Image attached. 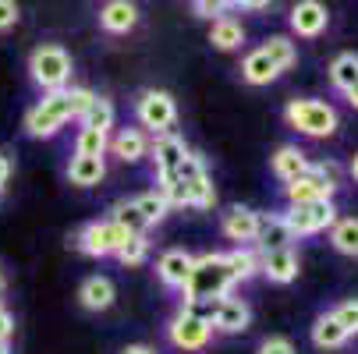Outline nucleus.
I'll return each instance as SVG.
<instances>
[{
	"label": "nucleus",
	"mask_w": 358,
	"mask_h": 354,
	"mask_svg": "<svg viewBox=\"0 0 358 354\" xmlns=\"http://www.w3.org/2000/svg\"><path fill=\"white\" fill-rule=\"evenodd\" d=\"M231 290H234V276L227 270L224 251H202V256H195L192 273L178 294L181 301H199V297H227Z\"/></svg>",
	"instance_id": "2"
},
{
	"label": "nucleus",
	"mask_w": 358,
	"mask_h": 354,
	"mask_svg": "<svg viewBox=\"0 0 358 354\" xmlns=\"http://www.w3.org/2000/svg\"><path fill=\"white\" fill-rule=\"evenodd\" d=\"M210 43L217 50H224V54H231V50H238L245 43V25L238 18H231V15H220L210 25Z\"/></svg>",
	"instance_id": "24"
},
{
	"label": "nucleus",
	"mask_w": 358,
	"mask_h": 354,
	"mask_svg": "<svg viewBox=\"0 0 358 354\" xmlns=\"http://www.w3.org/2000/svg\"><path fill=\"white\" fill-rule=\"evenodd\" d=\"M330 316L341 323V330H344L348 337H358V297H348V301H341V305H337Z\"/></svg>",
	"instance_id": "34"
},
{
	"label": "nucleus",
	"mask_w": 358,
	"mask_h": 354,
	"mask_svg": "<svg viewBox=\"0 0 358 354\" xmlns=\"http://www.w3.org/2000/svg\"><path fill=\"white\" fill-rule=\"evenodd\" d=\"M131 202H135V209L142 213L145 227H157V223H164V220H167V213H171V202H167L160 191H142V195H135Z\"/></svg>",
	"instance_id": "29"
},
{
	"label": "nucleus",
	"mask_w": 358,
	"mask_h": 354,
	"mask_svg": "<svg viewBox=\"0 0 358 354\" xmlns=\"http://www.w3.org/2000/svg\"><path fill=\"white\" fill-rule=\"evenodd\" d=\"M217 206V184L202 163L199 153H192L178 170V195H174V209H213Z\"/></svg>",
	"instance_id": "4"
},
{
	"label": "nucleus",
	"mask_w": 358,
	"mask_h": 354,
	"mask_svg": "<svg viewBox=\"0 0 358 354\" xmlns=\"http://www.w3.org/2000/svg\"><path fill=\"white\" fill-rule=\"evenodd\" d=\"M78 124H82V128H96V131H114V124H117V107L110 103L107 96H92V103L82 110Z\"/></svg>",
	"instance_id": "25"
},
{
	"label": "nucleus",
	"mask_w": 358,
	"mask_h": 354,
	"mask_svg": "<svg viewBox=\"0 0 358 354\" xmlns=\"http://www.w3.org/2000/svg\"><path fill=\"white\" fill-rule=\"evenodd\" d=\"M330 82L341 92H348L351 85H358V57L355 54H337L334 64H330Z\"/></svg>",
	"instance_id": "31"
},
{
	"label": "nucleus",
	"mask_w": 358,
	"mask_h": 354,
	"mask_svg": "<svg viewBox=\"0 0 358 354\" xmlns=\"http://www.w3.org/2000/svg\"><path fill=\"white\" fill-rule=\"evenodd\" d=\"M344 96H348V103H351V107H355V110H358V85H351V89H348V92H344Z\"/></svg>",
	"instance_id": "42"
},
{
	"label": "nucleus",
	"mask_w": 358,
	"mask_h": 354,
	"mask_svg": "<svg viewBox=\"0 0 358 354\" xmlns=\"http://www.w3.org/2000/svg\"><path fill=\"white\" fill-rule=\"evenodd\" d=\"M15 340V316L8 309V301L0 297V344H11Z\"/></svg>",
	"instance_id": "38"
},
{
	"label": "nucleus",
	"mask_w": 358,
	"mask_h": 354,
	"mask_svg": "<svg viewBox=\"0 0 358 354\" xmlns=\"http://www.w3.org/2000/svg\"><path fill=\"white\" fill-rule=\"evenodd\" d=\"M280 216L294 237H313L337 223V206L334 198H316V202H301V206H287Z\"/></svg>",
	"instance_id": "8"
},
{
	"label": "nucleus",
	"mask_w": 358,
	"mask_h": 354,
	"mask_svg": "<svg viewBox=\"0 0 358 354\" xmlns=\"http://www.w3.org/2000/svg\"><path fill=\"white\" fill-rule=\"evenodd\" d=\"M259 220H263V213H255L252 206H227L220 213V234L234 244H255Z\"/></svg>",
	"instance_id": "12"
},
{
	"label": "nucleus",
	"mask_w": 358,
	"mask_h": 354,
	"mask_svg": "<svg viewBox=\"0 0 358 354\" xmlns=\"http://www.w3.org/2000/svg\"><path fill=\"white\" fill-rule=\"evenodd\" d=\"M149 142H152V135L149 131H142L138 124H124V128H114L110 131V149L107 153L110 156H117L121 163H142V160H149Z\"/></svg>",
	"instance_id": "11"
},
{
	"label": "nucleus",
	"mask_w": 358,
	"mask_h": 354,
	"mask_svg": "<svg viewBox=\"0 0 358 354\" xmlns=\"http://www.w3.org/2000/svg\"><path fill=\"white\" fill-rule=\"evenodd\" d=\"M117 354H160L152 344H128V347H121Z\"/></svg>",
	"instance_id": "41"
},
{
	"label": "nucleus",
	"mask_w": 358,
	"mask_h": 354,
	"mask_svg": "<svg viewBox=\"0 0 358 354\" xmlns=\"http://www.w3.org/2000/svg\"><path fill=\"white\" fill-rule=\"evenodd\" d=\"M280 78V68L266 57V50L263 46H255L252 54L241 61V82L245 85H270Z\"/></svg>",
	"instance_id": "21"
},
{
	"label": "nucleus",
	"mask_w": 358,
	"mask_h": 354,
	"mask_svg": "<svg viewBox=\"0 0 358 354\" xmlns=\"http://www.w3.org/2000/svg\"><path fill=\"white\" fill-rule=\"evenodd\" d=\"M164 337H167V344H171L174 351L195 354V351H206V347L213 344V326L202 323V319H195V316L185 312V309H178V312L167 319Z\"/></svg>",
	"instance_id": "10"
},
{
	"label": "nucleus",
	"mask_w": 358,
	"mask_h": 354,
	"mask_svg": "<svg viewBox=\"0 0 358 354\" xmlns=\"http://www.w3.org/2000/svg\"><path fill=\"white\" fill-rule=\"evenodd\" d=\"M192 11L199 18H220L231 11V0H192Z\"/></svg>",
	"instance_id": "35"
},
{
	"label": "nucleus",
	"mask_w": 358,
	"mask_h": 354,
	"mask_svg": "<svg viewBox=\"0 0 358 354\" xmlns=\"http://www.w3.org/2000/svg\"><path fill=\"white\" fill-rule=\"evenodd\" d=\"M348 340H351V337L341 330V323H337L330 312L316 316V323H313V344H316L320 351H341Z\"/></svg>",
	"instance_id": "26"
},
{
	"label": "nucleus",
	"mask_w": 358,
	"mask_h": 354,
	"mask_svg": "<svg viewBox=\"0 0 358 354\" xmlns=\"http://www.w3.org/2000/svg\"><path fill=\"white\" fill-rule=\"evenodd\" d=\"M270 4L273 0H231V8H241V11H263Z\"/></svg>",
	"instance_id": "40"
},
{
	"label": "nucleus",
	"mask_w": 358,
	"mask_h": 354,
	"mask_svg": "<svg viewBox=\"0 0 358 354\" xmlns=\"http://www.w3.org/2000/svg\"><path fill=\"white\" fill-rule=\"evenodd\" d=\"M114 301H117V283L107 276V273H92L78 283V305L85 312H110L114 309Z\"/></svg>",
	"instance_id": "14"
},
{
	"label": "nucleus",
	"mask_w": 358,
	"mask_h": 354,
	"mask_svg": "<svg viewBox=\"0 0 358 354\" xmlns=\"http://www.w3.org/2000/svg\"><path fill=\"white\" fill-rule=\"evenodd\" d=\"M284 121L287 128H294L298 135H309V138H330L341 128L337 110L323 103V99H291L284 107Z\"/></svg>",
	"instance_id": "5"
},
{
	"label": "nucleus",
	"mask_w": 358,
	"mask_h": 354,
	"mask_svg": "<svg viewBox=\"0 0 358 354\" xmlns=\"http://www.w3.org/2000/svg\"><path fill=\"white\" fill-rule=\"evenodd\" d=\"M255 354H294V344L287 337H266Z\"/></svg>",
	"instance_id": "37"
},
{
	"label": "nucleus",
	"mask_w": 358,
	"mask_h": 354,
	"mask_svg": "<svg viewBox=\"0 0 358 354\" xmlns=\"http://www.w3.org/2000/svg\"><path fill=\"white\" fill-rule=\"evenodd\" d=\"M0 354H11V344H0Z\"/></svg>",
	"instance_id": "45"
},
{
	"label": "nucleus",
	"mask_w": 358,
	"mask_h": 354,
	"mask_svg": "<svg viewBox=\"0 0 358 354\" xmlns=\"http://www.w3.org/2000/svg\"><path fill=\"white\" fill-rule=\"evenodd\" d=\"M107 149H110V131H96V128L78 124L71 153H78V156H107Z\"/></svg>",
	"instance_id": "28"
},
{
	"label": "nucleus",
	"mask_w": 358,
	"mask_h": 354,
	"mask_svg": "<svg viewBox=\"0 0 358 354\" xmlns=\"http://www.w3.org/2000/svg\"><path fill=\"white\" fill-rule=\"evenodd\" d=\"M75 61L61 43H39L29 54V78L39 92H57L71 85Z\"/></svg>",
	"instance_id": "3"
},
{
	"label": "nucleus",
	"mask_w": 358,
	"mask_h": 354,
	"mask_svg": "<svg viewBox=\"0 0 358 354\" xmlns=\"http://www.w3.org/2000/svg\"><path fill=\"white\" fill-rule=\"evenodd\" d=\"M330 25V11L320 4V0H298L291 8V32L301 39L323 36V29Z\"/></svg>",
	"instance_id": "16"
},
{
	"label": "nucleus",
	"mask_w": 358,
	"mask_h": 354,
	"mask_svg": "<svg viewBox=\"0 0 358 354\" xmlns=\"http://www.w3.org/2000/svg\"><path fill=\"white\" fill-rule=\"evenodd\" d=\"M309 167H313V160H309V153H305L301 145H280L277 153L270 156V170H273V177L280 184L298 181L301 174H309Z\"/></svg>",
	"instance_id": "18"
},
{
	"label": "nucleus",
	"mask_w": 358,
	"mask_h": 354,
	"mask_svg": "<svg viewBox=\"0 0 358 354\" xmlns=\"http://www.w3.org/2000/svg\"><path fill=\"white\" fill-rule=\"evenodd\" d=\"M298 237L291 234V227L284 223L280 213H270L259 220V237H255V248L259 251H270V248H291Z\"/></svg>",
	"instance_id": "23"
},
{
	"label": "nucleus",
	"mask_w": 358,
	"mask_h": 354,
	"mask_svg": "<svg viewBox=\"0 0 358 354\" xmlns=\"http://www.w3.org/2000/svg\"><path fill=\"white\" fill-rule=\"evenodd\" d=\"M11 156L4 153V149H0V195H4V188H8V181H11Z\"/></svg>",
	"instance_id": "39"
},
{
	"label": "nucleus",
	"mask_w": 358,
	"mask_h": 354,
	"mask_svg": "<svg viewBox=\"0 0 358 354\" xmlns=\"http://www.w3.org/2000/svg\"><path fill=\"white\" fill-rule=\"evenodd\" d=\"M298 270H301V263H298L294 244H291V248H270V251H259V273H263L270 283H277V287L294 283V280H298Z\"/></svg>",
	"instance_id": "13"
},
{
	"label": "nucleus",
	"mask_w": 358,
	"mask_h": 354,
	"mask_svg": "<svg viewBox=\"0 0 358 354\" xmlns=\"http://www.w3.org/2000/svg\"><path fill=\"white\" fill-rule=\"evenodd\" d=\"M337 167L334 163H313L309 174H301L298 181L284 184L287 206H301V202H316V198H334L337 195Z\"/></svg>",
	"instance_id": "9"
},
{
	"label": "nucleus",
	"mask_w": 358,
	"mask_h": 354,
	"mask_svg": "<svg viewBox=\"0 0 358 354\" xmlns=\"http://www.w3.org/2000/svg\"><path fill=\"white\" fill-rule=\"evenodd\" d=\"M135 124L149 135H171L178 128V103L164 89H145L135 96Z\"/></svg>",
	"instance_id": "6"
},
{
	"label": "nucleus",
	"mask_w": 358,
	"mask_h": 354,
	"mask_svg": "<svg viewBox=\"0 0 358 354\" xmlns=\"http://www.w3.org/2000/svg\"><path fill=\"white\" fill-rule=\"evenodd\" d=\"M4 287H8V276H4V270H0V294H4Z\"/></svg>",
	"instance_id": "44"
},
{
	"label": "nucleus",
	"mask_w": 358,
	"mask_h": 354,
	"mask_svg": "<svg viewBox=\"0 0 358 354\" xmlns=\"http://www.w3.org/2000/svg\"><path fill=\"white\" fill-rule=\"evenodd\" d=\"M121 266H128V270H135V266H142L145 259H149V234H131L121 248H117V256H114Z\"/></svg>",
	"instance_id": "33"
},
{
	"label": "nucleus",
	"mask_w": 358,
	"mask_h": 354,
	"mask_svg": "<svg viewBox=\"0 0 358 354\" xmlns=\"http://www.w3.org/2000/svg\"><path fill=\"white\" fill-rule=\"evenodd\" d=\"M135 25H138V8L131 0H107L99 8V29L110 36H128Z\"/></svg>",
	"instance_id": "19"
},
{
	"label": "nucleus",
	"mask_w": 358,
	"mask_h": 354,
	"mask_svg": "<svg viewBox=\"0 0 358 354\" xmlns=\"http://www.w3.org/2000/svg\"><path fill=\"white\" fill-rule=\"evenodd\" d=\"M128 237H131L128 230H121L110 216H103V220H89V223L71 237V244L82 251L85 259H114L117 248H121Z\"/></svg>",
	"instance_id": "7"
},
{
	"label": "nucleus",
	"mask_w": 358,
	"mask_h": 354,
	"mask_svg": "<svg viewBox=\"0 0 358 354\" xmlns=\"http://www.w3.org/2000/svg\"><path fill=\"white\" fill-rule=\"evenodd\" d=\"M330 244L341 256L358 259V216H337V223L330 227Z\"/></svg>",
	"instance_id": "27"
},
{
	"label": "nucleus",
	"mask_w": 358,
	"mask_h": 354,
	"mask_svg": "<svg viewBox=\"0 0 358 354\" xmlns=\"http://www.w3.org/2000/svg\"><path fill=\"white\" fill-rule=\"evenodd\" d=\"M248 323H252V309H248V301H241V297H220L217 301V312H213V333H245L248 330Z\"/></svg>",
	"instance_id": "17"
},
{
	"label": "nucleus",
	"mask_w": 358,
	"mask_h": 354,
	"mask_svg": "<svg viewBox=\"0 0 358 354\" xmlns=\"http://www.w3.org/2000/svg\"><path fill=\"white\" fill-rule=\"evenodd\" d=\"M224 259L234 283H248L252 276H259V248L255 244H234L231 251H224Z\"/></svg>",
	"instance_id": "22"
},
{
	"label": "nucleus",
	"mask_w": 358,
	"mask_h": 354,
	"mask_svg": "<svg viewBox=\"0 0 358 354\" xmlns=\"http://www.w3.org/2000/svg\"><path fill=\"white\" fill-rule=\"evenodd\" d=\"M192 263H195L192 251H185V248H167V251H160V259H157V280H160L167 290H181L185 280H188V273H192Z\"/></svg>",
	"instance_id": "15"
},
{
	"label": "nucleus",
	"mask_w": 358,
	"mask_h": 354,
	"mask_svg": "<svg viewBox=\"0 0 358 354\" xmlns=\"http://www.w3.org/2000/svg\"><path fill=\"white\" fill-rule=\"evenodd\" d=\"M64 177L75 188H96L107 177V156H78V153H71V160L64 167Z\"/></svg>",
	"instance_id": "20"
},
{
	"label": "nucleus",
	"mask_w": 358,
	"mask_h": 354,
	"mask_svg": "<svg viewBox=\"0 0 358 354\" xmlns=\"http://www.w3.org/2000/svg\"><path fill=\"white\" fill-rule=\"evenodd\" d=\"M110 220H114L121 230H128V234H145V230H149V227H145V220H142V213L135 209V202H131V198L114 202V206H110Z\"/></svg>",
	"instance_id": "30"
},
{
	"label": "nucleus",
	"mask_w": 358,
	"mask_h": 354,
	"mask_svg": "<svg viewBox=\"0 0 358 354\" xmlns=\"http://www.w3.org/2000/svg\"><path fill=\"white\" fill-rule=\"evenodd\" d=\"M92 89L82 85H68L57 92H43L25 114V135L29 138H57L71 121L82 117V110L92 103Z\"/></svg>",
	"instance_id": "1"
},
{
	"label": "nucleus",
	"mask_w": 358,
	"mask_h": 354,
	"mask_svg": "<svg viewBox=\"0 0 358 354\" xmlns=\"http://www.w3.org/2000/svg\"><path fill=\"white\" fill-rule=\"evenodd\" d=\"M351 177H355V184H358V153H355V160H351Z\"/></svg>",
	"instance_id": "43"
},
{
	"label": "nucleus",
	"mask_w": 358,
	"mask_h": 354,
	"mask_svg": "<svg viewBox=\"0 0 358 354\" xmlns=\"http://www.w3.org/2000/svg\"><path fill=\"white\" fill-rule=\"evenodd\" d=\"M18 18H22V11H18V0H0V32L15 29V25H18Z\"/></svg>",
	"instance_id": "36"
},
{
	"label": "nucleus",
	"mask_w": 358,
	"mask_h": 354,
	"mask_svg": "<svg viewBox=\"0 0 358 354\" xmlns=\"http://www.w3.org/2000/svg\"><path fill=\"white\" fill-rule=\"evenodd\" d=\"M263 50H266V57L280 68V75H284L287 68H294V61H298V46H294L287 36H270V39L263 43Z\"/></svg>",
	"instance_id": "32"
}]
</instances>
